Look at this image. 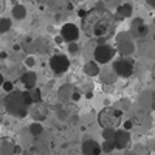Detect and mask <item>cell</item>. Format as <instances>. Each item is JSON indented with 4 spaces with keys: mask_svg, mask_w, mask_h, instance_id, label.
Returning <instances> with one entry per match:
<instances>
[{
    "mask_svg": "<svg viewBox=\"0 0 155 155\" xmlns=\"http://www.w3.org/2000/svg\"><path fill=\"white\" fill-rule=\"evenodd\" d=\"M113 70L116 71V74H118L120 78H124V79H127V78H130L134 74V70H135V62L129 58V56H121L120 59H116L113 62Z\"/></svg>",
    "mask_w": 155,
    "mask_h": 155,
    "instance_id": "4",
    "label": "cell"
},
{
    "mask_svg": "<svg viewBox=\"0 0 155 155\" xmlns=\"http://www.w3.org/2000/svg\"><path fill=\"white\" fill-rule=\"evenodd\" d=\"M116 134V129H102V138L107 141H113Z\"/></svg>",
    "mask_w": 155,
    "mask_h": 155,
    "instance_id": "23",
    "label": "cell"
},
{
    "mask_svg": "<svg viewBox=\"0 0 155 155\" xmlns=\"http://www.w3.org/2000/svg\"><path fill=\"white\" fill-rule=\"evenodd\" d=\"M106 2H109V0H106Z\"/></svg>",
    "mask_w": 155,
    "mask_h": 155,
    "instance_id": "37",
    "label": "cell"
},
{
    "mask_svg": "<svg viewBox=\"0 0 155 155\" xmlns=\"http://www.w3.org/2000/svg\"><path fill=\"white\" fill-rule=\"evenodd\" d=\"M73 93H74V88L71 85H64L59 90V99L61 101H71Z\"/></svg>",
    "mask_w": 155,
    "mask_h": 155,
    "instance_id": "19",
    "label": "cell"
},
{
    "mask_svg": "<svg viewBox=\"0 0 155 155\" xmlns=\"http://www.w3.org/2000/svg\"><path fill=\"white\" fill-rule=\"evenodd\" d=\"M31 92V96H33V101H34V104H37V102H42V92H41V88H33L30 90Z\"/></svg>",
    "mask_w": 155,
    "mask_h": 155,
    "instance_id": "24",
    "label": "cell"
},
{
    "mask_svg": "<svg viewBox=\"0 0 155 155\" xmlns=\"http://www.w3.org/2000/svg\"><path fill=\"white\" fill-rule=\"evenodd\" d=\"M50 68L54 74H64L70 68V59L65 54H54L50 58Z\"/></svg>",
    "mask_w": 155,
    "mask_h": 155,
    "instance_id": "7",
    "label": "cell"
},
{
    "mask_svg": "<svg viewBox=\"0 0 155 155\" xmlns=\"http://www.w3.org/2000/svg\"><path fill=\"white\" fill-rule=\"evenodd\" d=\"M124 155H138V153H137V152H135V150H132V152H126V153H124Z\"/></svg>",
    "mask_w": 155,
    "mask_h": 155,
    "instance_id": "35",
    "label": "cell"
},
{
    "mask_svg": "<svg viewBox=\"0 0 155 155\" xmlns=\"http://www.w3.org/2000/svg\"><path fill=\"white\" fill-rule=\"evenodd\" d=\"M28 130H30V134L33 137H39V135H42V132H44V126L41 124V121H34V123L30 124Z\"/></svg>",
    "mask_w": 155,
    "mask_h": 155,
    "instance_id": "20",
    "label": "cell"
},
{
    "mask_svg": "<svg viewBox=\"0 0 155 155\" xmlns=\"http://www.w3.org/2000/svg\"><path fill=\"white\" fill-rule=\"evenodd\" d=\"M11 30V19L8 17H0V34L8 33Z\"/></svg>",
    "mask_w": 155,
    "mask_h": 155,
    "instance_id": "21",
    "label": "cell"
},
{
    "mask_svg": "<svg viewBox=\"0 0 155 155\" xmlns=\"http://www.w3.org/2000/svg\"><path fill=\"white\" fill-rule=\"evenodd\" d=\"M81 149H82V153H84V155H101V153H102L101 144L98 143V141L92 140V138L84 140Z\"/></svg>",
    "mask_w": 155,
    "mask_h": 155,
    "instance_id": "10",
    "label": "cell"
},
{
    "mask_svg": "<svg viewBox=\"0 0 155 155\" xmlns=\"http://www.w3.org/2000/svg\"><path fill=\"white\" fill-rule=\"evenodd\" d=\"M115 53H116V50L113 47H110L107 44H99L93 50V59L99 65H106V64H109L115 58Z\"/></svg>",
    "mask_w": 155,
    "mask_h": 155,
    "instance_id": "6",
    "label": "cell"
},
{
    "mask_svg": "<svg viewBox=\"0 0 155 155\" xmlns=\"http://www.w3.org/2000/svg\"><path fill=\"white\" fill-rule=\"evenodd\" d=\"M123 120V112L115 107H106L98 113V123L102 129H116Z\"/></svg>",
    "mask_w": 155,
    "mask_h": 155,
    "instance_id": "3",
    "label": "cell"
},
{
    "mask_svg": "<svg viewBox=\"0 0 155 155\" xmlns=\"http://www.w3.org/2000/svg\"><path fill=\"white\" fill-rule=\"evenodd\" d=\"M99 71H101L99 64H98L95 59H93V61H90V62H87L85 65H84V73H85L87 76H90V78L99 76Z\"/></svg>",
    "mask_w": 155,
    "mask_h": 155,
    "instance_id": "17",
    "label": "cell"
},
{
    "mask_svg": "<svg viewBox=\"0 0 155 155\" xmlns=\"http://www.w3.org/2000/svg\"><path fill=\"white\" fill-rule=\"evenodd\" d=\"M115 14H116V19H118V20H121V19H127V17H130V16L134 14V6H132L130 3L124 2V3H121V5L116 6Z\"/></svg>",
    "mask_w": 155,
    "mask_h": 155,
    "instance_id": "14",
    "label": "cell"
},
{
    "mask_svg": "<svg viewBox=\"0 0 155 155\" xmlns=\"http://www.w3.org/2000/svg\"><path fill=\"white\" fill-rule=\"evenodd\" d=\"M2 88L5 90L6 93H11V92H14V84H12L11 81H5L3 85H2Z\"/></svg>",
    "mask_w": 155,
    "mask_h": 155,
    "instance_id": "26",
    "label": "cell"
},
{
    "mask_svg": "<svg viewBox=\"0 0 155 155\" xmlns=\"http://www.w3.org/2000/svg\"><path fill=\"white\" fill-rule=\"evenodd\" d=\"M146 33H147V25L144 23V20L141 17L134 19V22L130 25V34L134 37H141V36H144Z\"/></svg>",
    "mask_w": 155,
    "mask_h": 155,
    "instance_id": "11",
    "label": "cell"
},
{
    "mask_svg": "<svg viewBox=\"0 0 155 155\" xmlns=\"http://www.w3.org/2000/svg\"><path fill=\"white\" fill-rule=\"evenodd\" d=\"M16 143L9 138L0 140V155H16Z\"/></svg>",
    "mask_w": 155,
    "mask_h": 155,
    "instance_id": "13",
    "label": "cell"
},
{
    "mask_svg": "<svg viewBox=\"0 0 155 155\" xmlns=\"http://www.w3.org/2000/svg\"><path fill=\"white\" fill-rule=\"evenodd\" d=\"M22 84L25 85L27 90H33L36 88V84H37V74L33 73V71H27L22 74Z\"/></svg>",
    "mask_w": 155,
    "mask_h": 155,
    "instance_id": "15",
    "label": "cell"
},
{
    "mask_svg": "<svg viewBox=\"0 0 155 155\" xmlns=\"http://www.w3.org/2000/svg\"><path fill=\"white\" fill-rule=\"evenodd\" d=\"M84 28L87 34L101 41H106L110 33H113V25L104 16V11L98 12V9L93 12H87V16L84 17Z\"/></svg>",
    "mask_w": 155,
    "mask_h": 155,
    "instance_id": "1",
    "label": "cell"
},
{
    "mask_svg": "<svg viewBox=\"0 0 155 155\" xmlns=\"http://www.w3.org/2000/svg\"><path fill=\"white\" fill-rule=\"evenodd\" d=\"M11 14H12V19H16V20H22L27 17V8H25L23 5L17 3L11 8Z\"/></svg>",
    "mask_w": 155,
    "mask_h": 155,
    "instance_id": "18",
    "label": "cell"
},
{
    "mask_svg": "<svg viewBox=\"0 0 155 155\" xmlns=\"http://www.w3.org/2000/svg\"><path fill=\"white\" fill-rule=\"evenodd\" d=\"M2 11H3V2L0 0V12H2Z\"/></svg>",
    "mask_w": 155,
    "mask_h": 155,
    "instance_id": "36",
    "label": "cell"
},
{
    "mask_svg": "<svg viewBox=\"0 0 155 155\" xmlns=\"http://www.w3.org/2000/svg\"><path fill=\"white\" fill-rule=\"evenodd\" d=\"M68 51H70V54H76L78 51H79V47H78L76 42H70L68 44Z\"/></svg>",
    "mask_w": 155,
    "mask_h": 155,
    "instance_id": "27",
    "label": "cell"
},
{
    "mask_svg": "<svg viewBox=\"0 0 155 155\" xmlns=\"http://www.w3.org/2000/svg\"><path fill=\"white\" fill-rule=\"evenodd\" d=\"M118 78H120V76L116 74V71L113 70V67H112V68L107 67V68H104V70L99 71V79H101L102 84L112 85V84H115V81L118 79Z\"/></svg>",
    "mask_w": 155,
    "mask_h": 155,
    "instance_id": "12",
    "label": "cell"
},
{
    "mask_svg": "<svg viewBox=\"0 0 155 155\" xmlns=\"http://www.w3.org/2000/svg\"><path fill=\"white\" fill-rule=\"evenodd\" d=\"M3 107L5 110L12 115V116H17V118H25L28 115V104L25 102L23 99V92H14L6 93L5 99H3Z\"/></svg>",
    "mask_w": 155,
    "mask_h": 155,
    "instance_id": "2",
    "label": "cell"
},
{
    "mask_svg": "<svg viewBox=\"0 0 155 155\" xmlns=\"http://www.w3.org/2000/svg\"><path fill=\"white\" fill-rule=\"evenodd\" d=\"M146 3H147L150 8H153V9H155V0H146Z\"/></svg>",
    "mask_w": 155,
    "mask_h": 155,
    "instance_id": "31",
    "label": "cell"
},
{
    "mask_svg": "<svg viewBox=\"0 0 155 155\" xmlns=\"http://www.w3.org/2000/svg\"><path fill=\"white\" fill-rule=\"evenodd\" d=\"M134 36L130 33H120L116 36V50L120 51L123 56H130L135 51V42Z\"/></svg>",
    "mask_w": 155,
    "mask_h": 155,
    "instance_id": "5",
    "label": "cell"
},
{
    "mask_svg": "<svg viewBox=\"0 0 155 155\" xmlns=\"http://www.w3.org/2000/svg\"><path fill=\"white\" fill-rule=\"evenodd\" d=\"M153 41H155V37H153Z\"/></svg>",
    "mask_w": 155,
    "mask_h": 155,
    "instance_id": "38",
    "label": "cell"
},
{
    "mask_svg": "<svg viewBox=\"0 0 155 155\" xmlns=\"http://www.w3.org/2000/svg\"><path fill=\"white\" fill-rule=\"evenodd\" d=\"M113 143L116 146L118 150H124L129 143H130V132L126 130V129H120V130H116L115 134V138H113Z\"/></svg>",
    "mask_w": 155,
    "mask_h": 155,
    "instance_id": "9",
    "label": "cell"
},
{
    "mask_svg": "<svg viewBox=\"0 0 155 155\" xmlns=\"http://www.w3.org/2000/svg\"><path fill=\"white\" fill-rule=\"evenodd\" d=\"M23 99H25V102H27L28 106H33V104H34V101H33V96H31V92H30V90H25V92H23Z\"/></svg>",
    "mask_w": 155,
    "mask_h": 155,
    "instance_id": "25",
    "label": "cell"
},
{
    "mask_svg": "<svg viewBox=\"0 0 155 155\" xmlns=\"http://www.w3.org/2000/svg\"><path fill=\"white\" fill-rule=\"evenodd\" d=\"M3 82H5V78H3V74H2V73H0V87L3 85Z\"/></svg>",
    "mask_w": 155,
    "mask_h": 155,
    "instance_id": "33",
    "label": "cell"
},
{
    "mask_svg": "<svg viewBox=\"0 0 155 155\" xmlns=\"http://www.w3.org/2000/svg\"><path fill=\"white\" fill-rule=\"evenodd\" d=\"M101 147H102V152H106V153H110V152H113L116 149L113 141H107V140H104V143L101 144Z\"/></svg>",
    "mask_w": 155,
    "mask_h": 155,
    "instance_id": "22",
    "label": "cell"
},
{
    "mask_svg": "<svg viewBox=\"0 0 155 155\" xmlns=\"http://www.w3.org/2000/svg\"><path fill=\"white\" fill-rule=\"evenodd\" d=\"M34 64H36V59H34V56H28L27 59H25V65H27V67H33L34 65Z\"/></svg>",
    "mask_w": 155,
    "mask_h": 155,
    "instance_id": "28",
    "label": "cell"
},
{
    "mask_svg": "<svg viewBox=\"0 0 155 155\" xmlns=\"http://www.w3.org/2000/svg\"><path fill=\"white\" fill-rule=\"evenodd\" d=\"M61 36L64 39V42H78V39H79L81 36V31L79 28H78V25L68 22V23H64L62 25V28H61Z\"/></svg>",
    "mask_w": 155,
    "mask_h": 155,
    "instance_id": "8",
    "label": "cell"
},
{
    "mask_svg": "<svg viewBox=\"0 0 155 155\" xmlns=\"http://www.w3.org/2000/svg\"><path fill=\"white\" fill-rule=\"evenodd\" d=\"M132 127H134V121H132V120H127V121H124L123 129H126V130H130Z\"/></svg>",
    "mask_w": 155,
    "mask_h": 155,
    "instance_id": "29",
    "label": "cell"
},
{
    "mask_svg": "<svg viewBox=\"0 0 155 155\" xmlns=\"http://www.w3.org/2000/svg\"><path fill=\"white\" fill-rule=\"evenodd\" d=\"M2 120H3V109L0 106V123H2Z\"/></svg>",
    "mask_w": 155,
    "mask_h": 155,
    "instance_id": "34",
    "label": "cell"
},
{
    "mask_svg": "<svg viewBox=\"0 0 155 155\" xmlns=\"http://www.w3.org/2000/svg\"><path fill=\"white\" fill-rule=\"evenodd\" d=\"M47 113H48V109L42 104V102H37L34 106V109L31 110V116L34 118V121H44L47 118Z\"/></svg>",
    "mask_w": 155,
    "mask_h": 155,
    "instance_id": "16",
    "label": "cell"
},
{
    "mask_svg": "<svg viewBox=\"0 0 155 155\" xmlns=\"http://www.w3.org/2000/svg\"><path fill=\"white\" fill-rule=\"evenodd\" d=\"M62 42H64L62 36H58V37H56V44H62Z\"/></svg>",
    "mask_w": 155,
    "mask_h": 155,
    "instance_id": "32",
    "label": "cell"
},
{
    "mask_svg": "<svg viewBox=\"0 0 155 155\" xmlns=\"http://www.w3.org/2000/svg\"><path fill=\"white\" fill-rule=\"evenodd\" d=\"M79 98H81V95H79V92H76V90H74V93H73V96H71V101H79Z\"/></svg>",
    "mask_w": 155,
    "mask_h": 155,
    "instance_id": "30",
    "label": "cell"
}]
</instances>
